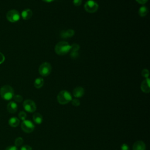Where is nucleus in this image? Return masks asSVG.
I'll return each mask as SVG.
<instances>
[{"mask_svg": "<svg viewBox=\"0 0 150 150\" xmlns=\"http://www.w3.org/2000/svg\"><path fill=\"white\" fill-rule=\"evenodd\" d=\"M70 50L71 46L66 41H61L58 42L54 47V51L56 53L60 56L67 54Z\"/></svg>", "mask_w": 150, "mask_h": 150, "instance_id": "1", "label": "nucleus"}, {"mask_svg": "<svg viewBox=\"0 0 150 150\" xmlns=\"http://www.w3.org/2000/svg\"><path fill=\"white\" fill-rule=\"evenodd\" d=\"M1 97L5 100H11L14 96V90L9 85L3 86L0 89Z\"/></svg>", "mask_w": 150, "mask_h": 150, "instance_id": "2", "label": "nucleus"}, {"mask_svg": "<svg viewBox=\"0 0 150 150\" xmlns=\"http://www.w3.org/2000/svg\"><path fill=\"white\" fill-rule=\"evenodd\" d=\"M57 100L60 104L64 105L71 101L72 97L69 91L66 90H62L57 94Z\"/></svg>", "mask_w": 150, "mask_h": 150, "instance_id": "3", "label": "nucleus"}, {"mask_svg": "<svg viewBox=\"0 0 150 150\" xmlns=\"http://www.w3.org/2000/svg\"><path fill=\"white\" fill-rule=\"evenodd\" d=\"M7 20L10 22H16L21 18V15L19 12L15 9H12L6 13V15Z\"/></svg>", "mask_w": 150, "mask_h": 150, "instance_id": "4", "label": "nucleus"}, {"mask_svg": "<svg viewBox=\"0 0 150 150\" xmlns=\"http://www.w3.org/2000/svg\"><path fill=\"white\" fill-rule=\"evenodd\" d=\"M52 66L48 62H44L39 66V74L42 76H49L52 71Z\"/></svg>", "mask_w": 150, "mask_h": 150, "instance_id": "5", "label": "nucleus"}, {"mask_svg": "<svg viewBox=\"0 0 150 150\" xmlns=\"http://www.w3.org/2000/svg\"><path fill=\"white\" fill-rule=\"evenodd\" d=\"M84 9L88 13H94L98 9V5L93 0H88L84 4Z\"/></svg>", "mask_w": 150, "mask_h": 150, "instance_id": "6", "label": "nucleus"}, {"mask_svg": "<svg viewBox=\"0 0 150 150\" xmlns=\"http://www.w3.org/2000/svg\"><path fill=\"white\" fill-rule=\"evenodd\" d=\"M21 129L26 133H30L33 131L35 129V125L31 121L25 120L22 121L21 124Z\"/></svg>", "mask_w": 150, "mask_h": 150, "instance_id": "7", "label": "nucleus"}, {"mask_svg": "<svg viewBox=\"0 0 150 150\" xmlns=\"http://www.w3.org/2000/svg\"><path fill=\"white\" fill-rule=\"evenodd\" d=\"M23 107L25 110L28 112H33L36 110L35 103L30 99H27L23 101Z\"/></svg>", "mask_w": 150, "mask_h": 150, "instance_id": "8", "label": "nucleus"}, {"mask_svg": "<svg viewBox=\"0 0 150 150\" xmlns=\"http://www.w3.org/2000/svg\"><path fill=\"white\" fill-rule=\"evenodd\" d=\"M149 81V79L146 78L141 84V89L145 93H149L150 91Z\"/></svg>", "mask_w": 150, "mask_h": 150, "instance_id": "9", "label": "nucleus"}, {"mask_svg": "<svg viewBox=\"0 0 150 150\" xmlns=\"http://www.w3.org/2000/svg\"><path fill=\"white\" fill-rule=\"evenodd\" d=\"M8 111L10 113H15L18 110V105L15 101H10L6 106Z\"/></svg>", "mask_w": 150, "mask_h": 150, "instance_id": "10", "label": "nucleus"}, {"mask_svg": "<svg viewBox=\"0 0 150 150\" xmlns=\"http://www.w3.org/2000/svg\"><path fill=\"white\" fill-rule=\"evenodd\" d=\"M133 150H145L146 145L142 141H136L132 146Z\"/></svg>", "mask_w": 150, "mask_h": 150, "instance_id": "11", "label": "nucleus"}, {"mask_svg": "<svg viewBox=\"0 0 150 150\" xmlns=\"http://www.w3.org/2000/svg\"><path fill=\"white\" fill-rule=\"evenodd\" d=\"M84 94V90L81 87H77L73 91V96L76 98L81 97Z\"/></svg>", "mask_w": 150, "mask_h": 150, "instance_id": "12", "label": "nucleus"}, {"mask_svg": "<svg viewBox=\"0 0 150 150\" xmlns=\"http://www.w3.org/2000/svg\"><path fill=\"white\" fill-rule=\"evenodd\" d=\"M33 12L30 9H25L21 12V16L24 20H28L32 16Z\"/></svg>", "mask_w": 150, "mask_h": 150, "instance_id": "13", "label": "nucleus"}, {"mask_svg": "<svg viewBox=\"0 0 150 150\" xmlns=\"http://www.w3.org/2000/svg\"><path fill=\"white\" fill-rule=\"evenodd\" d=\"M8 123L11 127L15 128V127H18L19 125L20 120L18 118H17L16 117H12L9 120Z\"/></svg>", "mask_w": 150, "mask_h": 150, "instance_id": "14", "label": "nucleus"}, {"mask_svg": "<svg viewBox=\"0 0 150 150\" xmlns=\"http://www.w3.org/2000/svg\"><path fill=\"white\" fill-rule=\"evenodd\" d=\"M33 120L37 124H40L43 121V117L39 112H35L33 115Z\"/></svg>", "mask_w": 150, "mask_h": 150, "instance_id": "15", "label": "nucleus"}, {"mask_svg": "<svg viewBox=\"0 0 150 150\" xmlns=\"http://www.w3.org/2000/svg\"><path fill=\"white\" fill-rule=\"evenodd\" d=\"M44 84V80L42 77H38L35 79L34 81V86L36 88H40L43 87Z\"/></svg>", "mask_w": 150, "mask_h": 150, "instance_id": "16", "label": "nucleus"}, {"mask_svg": "<svg viewBox=\"0 0 150 150\" xmlns=\"http://www.w3.org/2000/svg\"><path fill=\"white\" fill-rule=\"evenodd\" d=\"M148 12V8L145 6H142L141 7L139 8L138 10V14L141 17L145 16L147 15Z\"/></svg>", "mask_w": 150, "mask_h": 150, "instance_id": "17", "label": "nucleus"}, {"mask_svg": "<svg viewBox=\"0 0 150 150\" xmlns=\"http://www.w3.org/2000/svg\"><path fill=\"white\" fill-rule=\"evenodd\" d=\"M74 34V31L73 29H68L66 31H64L62 33V37L64 38L72 37Z\"/></svg>", "mask_w": 150, "mask_h": 150, "instance_id": "18", "label": "nucleus"}, {"mask_svg": "<svg viewBox=\"0 0 150 150\" xmlns=\"http://www.w3.org/2000/svg\"><path fill=\"white\" fill-rule=\"evenodd\" d=\"M23 143V139L21 137H18L15 139V146L18 147V146H21V145H22Z\"/></svg>", "mask_w": 150, "mask_h": 150, "instance_id": "19", "label": "nucleus"}, {"mask_svg": "<svg viewBox=\"0 0 150 150\" xmlns=\"http://www.w3.org/2000/svg\"><path fill=\"white\" fill-rule=\"evenodd\" d=\"M80 49V46L77 44H73L72 46H71V53H77V52Z\"/></svg>", "mask_w": 150, "mask_h": 150, "instance_id": "20", "label": "nucleus"}, {"mask_svg": "<svg viewBox=\"0 0 150 150\" xmlns=\"http://www.w3.org/2000/svg\"><path fill=\"white\" fill-rule=\"evenodd\" d=\"M26 114L25 111H21L19 112V113L18 114V117L19 118L20 120H22V121H24L26 120Z\"/></svg>", "mask_w": 150, "mask_h": 150, "instance_id": "21", "label": "nucleus"}, {"mask_svg": "<svg viewBox=\"0 0 150 150\" xmlns=\"http://www.w3.org/2000/svg\"><path fill=\"white\" fill-rule=\"evenodd\" d=\"M13 100H15V101L18 102V103H20L23 100V97L22 96L19 95V94H16V95H14L13 97Z\"/></svg>", "mask_w": 150, "mask_h": 150, "instance_id": "22", "label": "nucleus"}, {"mask_svg": "<svg viewBox=\"0 0 150 150\" xmlns=\"http://www.w3.org/2000/svg\"><path fill=\"white\" fill-rule=\"evenodd\" d=\"M141 74L143 77H144L145 79L146 78H148L149 77V70L148 69H144L142 70L141 71Z\"/></svg>", "mask_w": 150, "mask_h": 150, "instance_id": "23", "label": "nucleus"}, {"mask_svg": "<svg viewBox=\"0 0 150 150\" xmlns=\"http://www.w3.org/2000/svg\"><path fill=\"white\" fill-rule=\"evenodd\" d=\"M71 104L73 105L74 106H76V107H77L79 105H80V101L79 99L77 98H74V99H72L71 100Z\"/></svg>", "mask_w": 150, "mask_h": 150, "instance_id": "24", "label": "nucleus"}, {"mask_svg": "<svg viewBox=\"0 0 150 150\" xmlns=\"http://www.w3.org/2000/svg\"><path fill=\"white\" fill-rule=\"evenodd\" d=\"M21 150H32V148L28 145H24L21 146Z\"/></svg>", "mask_w": 150, "mask_h": 150, "instance_id": "25", "label": "nucleus"}, {"mask_svg": "<svg viewBox=\"0 0 150 150\" xmlns=\"http://www.w3.org/2000/svg\"><path fill=\"white\" fill-rule=\"evenodd\" d=\"M121 150H129V147L128 144H123L121 146Z\"/></svg>", "mask_w": 150, "mask_h": 150, "instance_id": "26", "label": "nucleus"}, {"mask_svg": "<svg viewBox=\"0 0 150 150\" xmlns=\"http://www.w3.org/2000/svg\"><path fill=\"white\" fill-rule=\"evenodd\" d=\"M73 3L76 6H79L81 4L82 0H73Z\"/></svg>", "mask_w": 150, "mask_h": 150, "instance_id": "27", "label": "nucleus"}, {"mask_svg": "<svg viewBox=\"0 0 150 150\" xmlns=\"http://www.w3.org/2000/svg\"><path fill=\"white\" fill-rule=\"evenodd\" d=\"M5 150H18V149L15 146H9L5 149Z\"/></svg>", "mask_w": 150, "mask_h": 150, "instance_id": "28", "label": "nucleus"}, {"mask_svg": "<svg viewBox=\"0 0 150 150\" xmlns=\"http://www.w3.org/2000/svg\"><path fill=\"white\" fill-rule=\"evenodd\" d=\"M5 60V56L4 55L0 52V64H2Z\"/></svg>", "mask_w": 150, "mask_h": 150, "instance_id": "29", "label": "nucleus"}, {"mask_svg": "<svg viewBox=\"0 0 150 150\" xmlns=\"http://www.w3.org/2000/svg\"><path fill=\"white\" fill-rule=\"evenodd\" d=\"M138 4H142V5H144L145 4H146L148 1V0H135Z\"/></svg>", "mask_w": 150, "mask_h": 150, "instance_id": "30", "label": "nucleus"}, {"mask_svg": "<svg viewBox=\"0 0 150 150\" xmlns=\"http://www.w3.org/2000/svg\"><path fill=\"white\" fill-rule=\"evenodd\" d=\"M43 1H44V2H47V3H50V2H53V1H54V0H42Z\"/></svg>", "mask_w": 150, "mask_h": 150, "instance_id": "31", "label": "nucleus"}]
</instances>
